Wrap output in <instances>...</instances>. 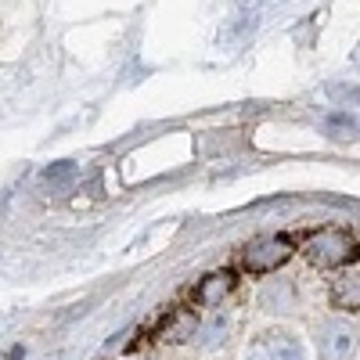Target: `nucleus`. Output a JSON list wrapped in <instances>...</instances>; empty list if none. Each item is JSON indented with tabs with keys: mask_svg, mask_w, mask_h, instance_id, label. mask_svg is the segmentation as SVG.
<instances>
[{
	"mask_svg": "<svg viewBox=\"0 0 360 360\" xmlns=\"http://www.w3.org/2000/svg\"><path fill=\"white\" fill-rule=\"evenodd\" d=\"M245 360H307V349L299 335L285 332V328H270V332H259L249 342Z\"/></svg>",
	"mask_w": 360,
	"mask_h": 360,
	"instance_id": "f03ea898",
	"label": "nucleus"
},
{
	"mask_svg": "<svg viewBox=\"0 0 360 360\" xmlns=\"http://www.w3.org/2000/svg\"><path fill=\"white\" fill-rule=\"evenodd\" d=\"M324 130L328 134H356V123H353L349 112H332L324 119Z\"/></svg>",
	"mask_w": 360,
	"mask_h": 360,
	"instance_id": "0eeeda50",
	"label": "nucleus"
},
{
	"mask_svg": "<svg viewBox=\"0 0 360 360\" xmlns=\"http://www.w3.org/2000/svg\"><path fill=\"white\" fill-rule=\"evenodd\" d=\"M195 328H198V314H191V310H176V314L166 321L162 335H166L169 342H184V339H195Z\"/></svg>",
	"mask_w": 360,
	"mask_h": 360,
	"instance_id": "423d86ee",
	"label": "nucleus"
},
{
	"mask_svg": "<svg viewBox=\"0 0 360 360\" xmlns=\"http://www.w3.org/2000/svg\"><path fill=\"white\" fill-rule=\"evenodd\" d=\"M356 324L335 317V321H324L321 332H317V349H321V360H353V349H356Z\"/></svg>",
	"mask_w": 360,
	"mask_h": 360,
	"instance_id": "7ed1b4c3",
	"label": "nucleus"
},
{
	"mask_svg": "<svg viewBox=\"0 0 360 360\" xmlns=\"http://www.w3.org/2000/svg\"><path fill=\"white\" fill-rule=\"evenodd\" d=\"M303 252L317 266H346L360 256V245L346 227H321V231L307 234Z\"/></svg>",
	"mask_w": 360,
	"mask_h": 360,
	"instance_id": "f257e3e1",
	"label": "nucleus"
},
{
	"mask_svg": "<svg viewBox=\"0 0 360 360\" xmlns=\"http://www.w3.org/2000/svg\"><path fill=\"white\" fill-rule=\"evenodd\" d=\"M47 180H51V184H65V180H72L76 176V162H54V166H47V173H44Z\"/></svg>",
	"mask_w": 360,
	"mask_h": 360,
	"instance_id": "6e6552de",
	"label": "nucleus"
},
{
	"mask_svg": "<svg viewBox=\"0 0 360 360\" xmlns=\"http://www.w3.org/2000/svg\"><path fill=\"white\" fill-rule=\"evenodd\" d=\"M231 292H234V274H231V270H213V274H205L198 281L195 303L198 307H220Z\"/></svg>",
	"mask_w": 360,
	"mask_h": 360,
	"instance_id": "39448f33",
	"label": "nucleus"
},
{
	"mask_svg": "<svg viewBox=\"0 0 360 360\" xmlns=\"http://www.w3.org/2000/svg\"><path fill=\"white\" fill-rule=\"evenodd\" d=\"M292 259V238H263V242L249 245L245 256H242V266L249 270V274H270V270H278Z\"/></svg>",
	"mask_w": 360,
	"mask_h": 360,
	"instance_id": "20e7f679",
	"label": "nucleus"
}]
</instances>
